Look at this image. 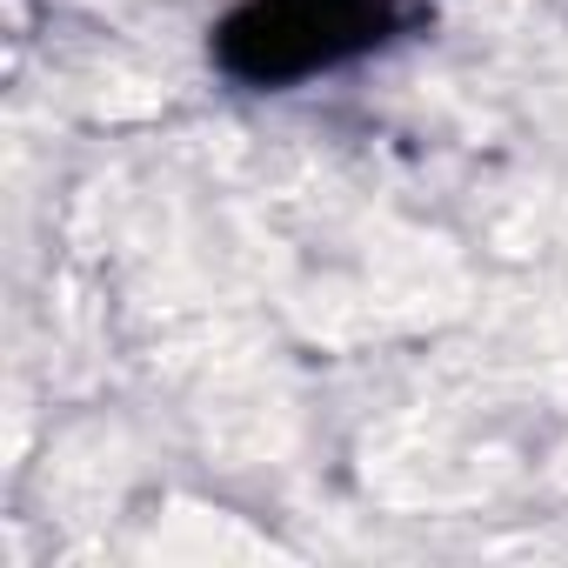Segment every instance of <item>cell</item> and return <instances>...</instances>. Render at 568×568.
Wrapping results in <instances>:
<instances>
[{"instance_id":"cell-1","label":"cell","mask_w":568,"mask_h":568,"mask_svg":"<svg viewBox=\"0 0 568 568\" xmlns=\"http://www.w3.org/2000/svg\"><path fill=\"white\" fill-rule=\"evenodd\" d=\"M408 28V0H241L214 28V68L241 88L335 74Z\"/></svg>"}]
</instances>
